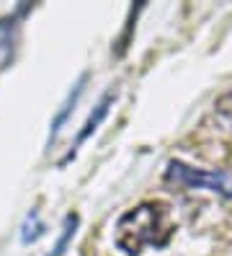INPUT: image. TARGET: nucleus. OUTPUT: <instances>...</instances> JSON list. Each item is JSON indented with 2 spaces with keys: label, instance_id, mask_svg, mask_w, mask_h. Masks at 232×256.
Returning a JSON list of instances; mask_svg holds the SVG:
<instances>
[{
  "label": "nucleus",
  "instance_id": "nucleus-2",
  "mask_svg": "<svg viewBox=\"0 0 232 256\" xmlns=\"http://www.w3.org/2000/svg\"><path fill=\"white\" fill-rule=\"evenodd\" d=\"M165 176L181 186L209 189V192L222 194V197H232V176L225 171H199V168H191V166H186L181 160H173V163H168Z\"/></svg>",
  "mask_w": 232,
  "mask_h": 256
},
{
  "label": "nucleus",
  "instance_id": "nucleus-5",
  "mask_svg": "<svg viewBox=\"0 0 232 256\" xmlns=\"http://www.w3.org/2000/svg\"><path fill=\"white\" fill-rule=\"evenodd\" d=\"M75 228H77V218H75V215H67V218H65V228H62V236H59L57 246L52 248L49 256H62V254H65V246L70 244V238L75 236Z\"/></svg>",
  "mask_w": 232,
  "mask_h": 256
},
{
  "label": "nucleus",
  "instance_id": "nucleus-4",
  "mask_svg": "<svg viewBox=\"0 0 232 256\" xmlns=\"http://www.w3.org/2000/svg\"><path fill=\"white\" fill-rule=\"evenodd\" d=\"M83 86H85V75H83V78L75 83V91H72V94L67 96V101L62 104V109H59V114L54 116V122H52V127H49V140H54V138H57V132H59L62 122H65V119L70 116V112L75 109V104H77V96L83 94Z\"/></svg>",
  "mask_w": 232,
  "mask_h": 256
},
{
  "label": "nucleus",
  "instance_id": "nucleus-6",
  "mask_svg": "<svg viewBox=\"0 0 232 256\" xmlns=\"http://www.w3.org/2000/svg\"><path fill=\"white\" fill-rule=\"evenodd\" d=\"M39 236H41L39 215H36V212H31V215L26 218V222H23V233H21V238H23V244H31V240H36Z\"/></svg>",
  "mask_w": 232,
  "mask_h": 256
},
{
  "label": "nucleus",
  "instance_id": "nucleus-1",
  "mask_svg": "<svg viewBox=\"0 0 232 256\" xmlns=\"http://www.w3.org/2000/svg\"><path fill=\"white\" fill-rule=\"evenodd\" d=\"M170 233H173V222H170L168 207L163 202H142L119 218L114 244L127 256H137L147 246H165Z\"/></svg>",
  "mask_w": 232,
  "mask_h": 256
},
{
  "label": "nucleus",
  "instance_id": "nucleus-3",
  "mask_svg": "<svg viewBox=\"0 0 232 256\" xmlns=\"http://www.w3.org/2000/svg\"><path fill=\"white\" fill-rule=\"evenodd\" d=\"M111 101H114V94H106L101 101H98V106H96V112H93L90 116H88V122L83 124V130H80V134H77V142L75 145H80L90 132H96L98 130V124L103 122V116L108 114V106H111Z\"/></svg>",
  "mask_w": 232,
  "mask_h": 256
},
{
  "label": "nucleus",
  "instance_id": "nucleus-7",
  "mask_svg": "<svg viewBox=\"0 0 232 256\" xmlns=\"http://www.w3.org/2000/svg\"><path fill=\"white\" fill-rule=\"evenodd\" d=\"M217 114L225 119V124L232 130V94H227L220 104H217Z\"/></svg>",
  "mask_w": 232,
  "mask_h": 256
}]
</instances>
